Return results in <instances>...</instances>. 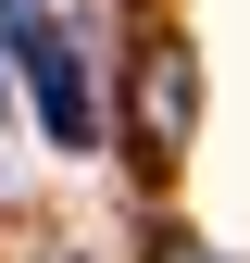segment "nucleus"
Returning <instances> with one entry per match:
<instances>
[{"label": "nucleus", "mask_w": 250, "mask_h": 263, "mask_svg": "<svg viewBox=\"0 0 250 263\" xmlns=\"http://www.w3.org/2000/svg\"><path fill=\"white\" fill-rule=\"evenodd\" d=\"M0 50L25 63V101H38L50 151H88V138H100V113H88V63H75V38H62V13H38V0H0Z\"/></svg>", "instance_id": "1"}, {"label": "nucleus", "mask_w": 250, "mask_h": 263, "mask_svg": "<svg viewBox=\"0 0 250 263\" xmlns=\"http://www.w3.org/2000/svg\"><path fill=\"white\" fill-rule=\"evenodd\" d=\"M187 125H200V50H187V38H150L138 50V88H125V138H138V163H175Z\"/></svg>", "instance_id": "2"}, {"label": "nucleus", "mask_w": 250, "mask_h": 263, "mask_svg": "<svg viewBox=\"0 0 250 263\" xmlns=\"http://www.w3.org/2000/svg\"><path fill=\"white\" fill-rule=\"evenodd\" d=\"M150 263H213L200 238H175V226H163V238H150Z\"/></svg>", "instance_id": "3"}, {"label": "nucleus", "mask_w": 250, "mask_h": 263, "mask_svg": "<svg viewBox=\"0 0 250 263\" xmlns=\"http://www.w3.org/2000/svg\"><path fill=\"white\" fill-rule=\"evenodd\" d=\"M0 113H13V76H0Z\"/></svg>", "instance_id": "4"}]
</instances>
